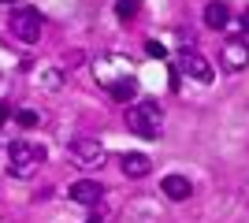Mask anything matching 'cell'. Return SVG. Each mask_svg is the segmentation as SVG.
<instances>
[{"instance_id":"obj_11","label":"cell","mask_w":249,"mask_h":223,"mask_svg":"<svg viewBox=\"0 0 249 223\" xmlns=\"http://www.w3.org/2000/svg\"><path fill=\"white\" fill-rule=\"evenodd\" d=\"M227 22H231V8L223 4V0H208V4H205V26L223 30Z\"/></svg>"},{"instance_id":"obj_8","label":"cell","mask_w":249,"mask_h":223,"mask_svg":"<svg viewBox=\"0 0 249 223\" xmlns=\"http://www.w3.org/2000/svg\"><path fill=\"white\" fill-rule=\"evenodd\" d=\"M119 168H123L126 179H145L149 171H153V160H149L145 153H123V156H119Z\"/></svg>"},{"instance_id":"obj_18","label":"cell","mask_w":249,"mask_h":223,"mask_svg":"<svg viewBox=\"0 0 249 223\" xmlns=\"http://www.w3.org/2000/svg\"><path fill=\"white\" fill-rule=\"evenodd\" d=\"M86 223H104V212H101V208H97V212L89 216V220H86Z\"/></svg>"},{"instance_id":"obj_16","label":"cell","mask_w":249,"mask_h":223,"mask_svg":"<svg viewBox=\"0 0 249 223\" xmlns=\"http://www.w3.org/2000/svg\"><path fill=\"white\" fill-rule=\"evenodd\" d=\"M238 26H242V34H249V11H242V15H238Z\"/></svg>"},{"instance_id":"obj_19","label":"cell","mask_w":249,"mask_h":223,"mask_svg":"<svg viewBox=\"0 0 249 223\" xmlns=\"http://www.w3.org/2000/svg\"><path fill=\"white\" fill-rule=\"evenodd\" d=\"M0 4H15V0H0Z\"/></svg>"},{"instance_id":"obj_7","label":"cell","mask_w":249,"mask_h":223,"mask_svg":"<svg viewBox=\"0 0 249 223\" xmlns=\"http://www.w3.org/2000/svg\"><path fill=\"white\" fill-rule=\"evenodd\" d=\"M108 93H112V101H119V104H130L138 97V78L134 74H119V78H108Z\"/></svg>"},{"instance_id":"obj_10","label":"cell","mask_w":249,"mask_h":223,"mask_svg":"<svg viewBox=\"0 0 249 223\" xmlns=\"http://www.w3.org/2000/svg\"><path fill=\"white\" fill-rule=\"evenodd\" d=\"M182 71H186L194 82H201V86L212 82V67H208V60H205V56H197V52H186V56H182Z\"/></svg>"},{"instance_id":"obj_4","label":"cell","mask_w":249,"mask_h":223,"mask_svg":"<svg viewBox=\"0 0 249 223\" xmlns=\"http://www.w3.org/2000/svg\"><path fill=\"white\" fill-rule=\"evenodd\" d=\"M11 34L19 37V41L34 45L37 37H41V15L34 8H19V11H11Z\"/></svg>"},{"instance_id":"obj_15","label":"cell","mask_w":249,"mask_h":223,"mask_svg":"<svg viewBox=\"0 0 249 223\" xmlns=\"http://www.w3.org/2000/svg\"><path fill=\"white\" fill-rule=\"evenodd\" d=\"M145 52L153 56V60H164V56H167V49H164L160 41H156V37H149V41H145Z\"/></svg>"},{"instance_id":"obj_12","label":"cell","mask_w":249,"mask_h":223,"mask_svg":"<svg viewBox=\"0 0 249 223\" xmlns=\"http://www.w3.org/2000/svg\"><path fill=\"white\" fill-rule=\"evenodd\" d=\"M134 11H138V0H119V4H115V15H119L123 22L134 19Z\"/></svg>"},{"instance_id":"obj_1","label":"cell","mask_w":249,"mask_h":223,"mask_svg":"<svg viewBox=\"0 0 249 223\" xmlns=\"http://www.w3.org/2000/svg\"><path fill=\"white\" fill-rule=\"evenodd\" d=\"M126 127H130V134L153 141V138H160V130H164V112H160L156 101L130 104V108H126Z\"/></svg>"},{"instance_id":"obj_6","label":"cell","mask_w":249,"mask_h":223,"mask_svg":"<svg viewBox=\"0 0 249 223\" xmlns=\"http://www.w3.org/2000/svg\"><path fill=\"white\" fill-rule=\"evenodd\" d=\"M101 197H104V186L97 179H78L71 186V201H78V205H89V208H97L101 205Z\"/></svg>"},{"instance_id":"obj_3","label":"cell","mask_w":249,"mask_h":223,"mask_svg":"<svg viewBox=\"0 0 249 223\" xmlns=\"http://www.w3.org/2000/svg\"><path fill=\"white\" fill-rule=\"evenodd\" d=\"M67 153H71L74 168H82V171H93L108 160V153H104V145L97 138H74L71 145H67Z\"/></svg>"},{"instance_id":"obj_17","label":"cell","mask_w":249,"mask_h":223,"mask_svg":"<svg viewBox=\"0 0 249 223\" xmlns=\"http://www.w3.org/2000/svg\"><path fill=\"white\" fill-rule=\"evenodd\" d=\"M8 116H11V112H8V104H0V127L8 123Z\"/></svg>"},{"instance_id":"obj_2","label":"cell","mask_w":249,"mask_h":223,"mask_svg":"<svg viewBox=\"0 0 249 223\" xmlns=\"http://www.w3.org/2000/svg\"><path fill=\"white\" fill-rule=\"evenodd\" d=\"M41 164H45V149L34 145V141H15L8 149V171L15 179H30Z\"/></svg>"},{"instance_id":"obj_14","label":"cell","mask_w":249,"mask_h":223,"mask_svg":"<svg viewBox=\"0 0 249 223\" xmlns=\"http://www.w3.org/2000/svg\"><path fill=\"white\" fill-rule=\"evenodd\" d=\"M41 86H45V89H60V86H63L60 71H41Z\"/></svg>"},{"instance_id":"obj_5","label":"cell","mask_w":249,"mask_h":223,"mask_svg":"<svg viewBox=\"0 0 249 223\" xmlns=\"http://www.w3.org/2000/svg\"><path fill=\"white\" fill-rule=\"evenodd\" d=\"M219 60H223L227 71H246V67H249V41H246V37H231V41L223 45Z\"/></svg>"},{"instance_id":"obj_13","label":"cell","mask_w":249,"mask_h":223,"mask_svg":"<svg viewBox=\"0 0 249 223\" xmlns=\"http://www.w3.org/2000/svg\"><path fill=\"white\" fill-rule=\"evenodd\" d=\"M15 123H19V127H37V112H30V108H22V112H15Z\"/></svg>"},{"instance_id":"obj_9","label":"cell","mask_w":249,"mask_h":223,"mask_svg":"<svg viewBox=\"0 0 249 223\" xmlns=\"http://www.w3.org/2000/svg\"><path fill=\"white\" fill-rule=\"evenodd\" d=\"M160 193H164L167 201H186L190 193H194V186H190L186 175H164V182H160Z\"/></svg>"}]
</instances>
